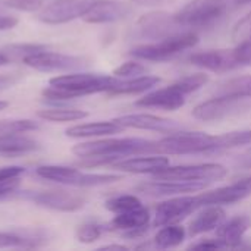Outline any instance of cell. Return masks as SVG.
<instances>
[{
    "instance_id": "1",
    "label": "cell",
    "mask_w": 251,
    "mask_h": 251,
    "mask_svg": "<svg viewBox=\"0 0 251 251\" xmlns=\"http://www.w3.org/2000/svg\"><path fill=\"white\" fill-rule=\"evenodd\" d=\"M72 153L85 159L82 166L112 165L118 159L134 154H151L157 151V141L144 138H103L85 141L74 146Z\"/></svg>"
},
{
    "instance_id": "2",
    "label": "cell",
    "mask_w": 251,
    "mask_h": 251,
    "mask_svg": "<svg viewBox=\"0 0 251 251\" xmlns=\"http://www.w3.org/2000/svg\"><path fill=\"white\" fill-rule=\"evenodd\" d=\"M118 76L68 72L66 75L54 76L49 81V87L43 90V96L50 100H72L97 93H109Z\"/></svg>"
},
{
    "instance_id": "3",
    "label": "cell",
    "mask_w": 251,
    "mask_h": 251,
    "mask_svg": "<svg viewBox=\"0 0 251 251\" xmlns=\"http://www.w3.org/2000/svg\"><path fill=\"white\" fill-rule=\"evenodd\" d=\"M209 82V76L206 74H193L182 76L181 79L175 81L174 84L159 88L154 91L147 93L141 99L135 101L140 107H151V109H160V110H176L182 107L187 101V97L206 85Z\"/></svg>"
},
{
    "instance_id": "4",
    "label": "cell",
    "mask_w": 251,
    "mask_h": 251,
    "mask_svg": "<svg viewBox=\"0 0 251 251\" xmlns=\"http://www.w3.org/2000/svg\"><path fill=\"white\" fill-rule=\"evenodd\" d=\"M234 0H191L175 13L184 29H203L218 22Z\"/></svg>"
},
{
    "instance_id": "5",
    "label": "cell",
    "mask_w": 251,
    "mask_h": 251,
    "mask_svg": "<svg viewBox=\"0 0 251 251\" xmlns=\"http://www.w3.org/2000/svg\"><path fill=\"white\" fill-rule=\"evenodd\" d=\"M157 151L165 154H207L218 153V135L204 132H172L157 141Z\"/></svg>"
},
{
    "instance_id": "6",
    "label": "cell",
    "mask_w": 251,
    "mask_h": 251,
    "mask_svg": "<svg viewBox=\"0 0 251 251\" xmlns=\"http://www.w3.org/2000/svg\"><path fill=\"white\" fill-rule=\"evenodd\" d=\"M35 174L47 181H53L69 187H81V188L107 185L122 179L121 175L87 174V172H81L79 169L71 166H62V165H43L35 169Z\"/></svg>"
},
{
    "instance_id": "7",
    "label": "cell",
    "mask_w": 251,
    "mask_h": 251,
    "mask_svg": "<svg viewBox=\"0 0 251 251\" xmlns=\"http://www.w3.org/2000/svg\"><path fill=\"white\" fill-rule=\"evenodd\" d=\"M197 43H199L197 32L182 31L175 35L162 38L160 41H156V43L137 46V47L131 49L129 54L132 57H137L141 60L162 62V60H168V59L194 47Z\"/></svg>"
},
{
    "instance_id": "8",
    "label": "cell",
    "mask_w": 251,
    "mask_h": 251,
    "mask_svg": "<svg viewBox=\"0 0 251 251\" xmlns=\"http://www.w3.org/2000/svg\"><path fill=\"white\" fill-rule=\"evenodd\" d=\"M22 63L38 72H75L84 69L88 65V60L81 56H72L57 51H50L47 47L32 51L24 57Z\"/></svg>"
},
{
    "instance_id": "9",
    "label": "cell",
    "mask_w": 251,
    "mask_h": 251,
    "mask_svg": "<svg viewBox=\"0 0 251 251\" xmlns=\"http://www.w3.org/2000/svg\"><path fill=\"white\" fill-rule=\"evenodd\" d=\"M228 175V169L219 163H201L185 166H166L165 169L153 175L154 179H175L188 182H206L212 184L221 181Z\"/></svg>"
},
{
    "instance_id": "10",
    "label": "cell",
    "mask_w": 251,
    "mask_h": 251,
    "mask_svg": "<svg viewBox=\"0 0 251 251\" xmlns=\"http://www.w3.org/2000/svg\"><path fill=\"white\" fill-rule=\"evenodd\" d=\"M24 200H28L40 207L72 213L78 212L85 206V197L66 190H43V191H24L21 194Z\"/></svg>"
},
{
    "instance_id": "11",
    "label": "cell",
    "mask_w": 251,
    "mask_h": 251,
    "mask_svg": "<svg viewBox=\"0 0 251 251\" xmlns=\"http://www.w3.org/2000/svg\"><path fill=\"white\" fill-rule=\"evenodd\" d=\"M249 109H251V99L215 96L210 100H206L197 104L193 109V116L199 121L212 122V121H221V119L238 115Z\"/></svg>"
},
{
    "instance_id": "12",
    "label": "cell",
    "mask_w": 251,
    "mask_h": 251,
    "mask_svg": "<svg viewBox=\"0 0 251 251\" xmlns=\"http://www.w3.org/2000/svg\"><path fill=\"white\" fill-rule=\"evenodd\" d=\"M137 34L149 40H162L178 32H182V25L178 22L175 13L168 12H150L143 15L135 24ZM187 31V29H184Z\"/></svg>"
},
{
    "instance_id": "13",
    "label": "cell",
    "mask_w": 251,
    "mask_h": 251,
    "mask_svg": "<svg viewBox=\"0 0 251 251\" xmlns=\"http://www.w3.org/2000/svg\"><path fill=\"white\" fill-rule=\"evenodd\" d=\"M94 0H53L43 6L38 12V19L47 25L68 24L74 19L82 18Z\"/></svg>"
},
{
    "instance_id": "14",
    "label": "cell",
    "mask_w": 251,
    "mask_h": 251,
    "mask_svg": "<svg viewBox=\"0 0 251 251\" xmlns=\"http://www.w3.org/2000/svg\"><path fill=\"white\" fill-rule=\"evenodd\" d=\"M196 210H199L196 196H181L162 201L156 207L153 225L165 226L171 224H178Z\"/></svg>"
},
{
    "instance_id": "15",
    "label": "cell",
    "mask_w": 251,
    "mask_h": 251,
    "mask_svg": "<svg viewBox=\"0 0 251 251\" xmlns=\"http://www.w3.org/2000/svg\"><path fill=\"white\" fill-rule=\"evenodd\" d=\"M132 7L119 0H94L82 19L87 24H112L128 18Z\"/></svg>"
},
{
    "instance_id": "16",
    "label": "cell",
    "mask_w": 251,
    "mask_h": 251,
    "mask_svg": "<svg viewBox=\"0 0 251 251\" xmlns=\"http://www.w3.org/2000/svg\"><path fill=\"white\" fill-rule=\"evenodd\" d=\"M209 184L206 182H188L175 179H154L151 182H144L137 187V191L150 197H169L187 193H196L204 190Z\"/></svg>"
},
{
    "instance_id": "17",
    "label": "cell",
    "mask_w": 251,
    "mask_h": 251,
    "mask_svg": "<svg viewBox=\"0 0 251 251\" xmlns=\"http://www.w3.org/2000/svg\"><path fill=\"white\" fill-rule=\"evenodd\" d=\"M124 128H134V129H146V131H157V132H178L182 131V125L172 119H166L162 116L150 115V113H132L119 116L115 119Z\"/></svg>"
},
{
    "instance_id": "18",
    "label": "cell",
    "mask_w": 251,
    "mask_h": 251,
    "mask_svg": "<svg viewBox=\"0 0 251 251\" xmlns=\"http://www.w3.org/2000/svg\"><path fill=\"white\" fill-rule=\"evenodd\" d=\"M150 212L144 206L124 212L119 215H115L112 222L107 225V229L110 231H121L125 237H138L143 232H146L149 224H150Z\"/></svg>"
},
{
    "instance_id": "19",
    "label": "cell",
    "mask_w": 251,
    "mask_h": 251,
    "mask_svg": "<svg viewBox=\"0 0 251 251\" xmlns=\"http://www.w3.org/2000/svg\"><path fill=\"white\" fill-rule=\"evenodd\" d=\"M251 194L250 188L241 185L240 182H235L228 187H222L213 191L201 193L196 196L199 209H203L206 206H222V204H232L237 201L244 200Z\"/></svg>"
},
{
    "instance_id": "20",
    "label": "cell",
    "mask_w": 251,
    "mask_h": 251,
    "mask_svg": "<svg viewBox=\"0 0 251 251\" xmlns=\"http://www.w3.org/2000/svg\"><path fill=\"white\" fill-rule=\"evenodd\" d=\"M113 169L126 172V174H151L165 169L169 166V159L165 156H141V157H131L125 160H116L110 165Z\"/></svg>"
},
{
    "instance_id": "21",
    "label": "cell",
    "mask_w": 251,
    "mask_h": 251,
    "mask_svg": "<svg viewBox=\"0 0 251 251\" xmlns=\"http://www.w3.org/2000/svg\"><path fill=\"white\" fill-rule=\"evenodd\" d=\"M40 149V143L25 132H7L0 134V156H22Z\"/></svg>"
},
{
    "instance_id": "22",
    "label": "cell",
    "mask_w": 251,
    "mask_h": 251,
    "mask_svg": "<svg viewBox=\"0 0 251 251\" xmlns=\"http://www.w3.org/2000/svg\"><path fill=\"white\" fill-rule=\"evenodd\" d=\"M225 210L221 206H206L203 210L190 222L188 225V235L197 237L213 229H218L225 221Z\"/></svg>"
},
{
    "instance_id": "23",
    "label": "cell",
    "mask_w": 251,
    "mask_h": 251,
    "mask_svg": "<svg viewBox=\"0 0 251 251\" xmlns=\"http://www.w3.org/2000/svg\"><path fill=\"white\" fill-rule=\"evenodd\" d=\"M124 129L125 128L113 119V121H100V122L74 125V126L68 128L65 131V134H66V137H71V138H94V137L113 135Z\"/></svg>"
},
{
    "instance_id": "24",
    "label": "cell",
    "mask_w": 251,
    "mask_h": 251,
    "mask_svg": "<svg viewBox=\"0 0 251 251\" xmlns=\"http://www.w3.org/2000/svg\"><path fill=\"white\" fill-rule=\"evenodd\" d=\"M250 228L251 219L249 216H235L218 228V238L222 240L226 249H237Z\"/></svg>"
},
{
    "instance_id": "25",
    "label": "cell",
    "mask_w": 251,
    "mask_h": 251,
    "mask_svg": "<svg viewBox=\"0 0 251 251\" xmlns=\"http://www.w3.org/2000/svg\"><path fill=\"white\" fill-rule=\"evenodd\" d=\"M159 82H160V78L151 76V75H140V76H134V78H122V79L118 78L107 94H110V96L141 94V93L151 90Z\"/></svg>"
},
{
    "instance_id": "26",
    "label": "cell",
    "mask_w": 251,
    "mask_h": 251,
    "mask_svg": "<svg viewBox=\"0 0 251 251\" xmlns=\"http://www.w3.org/2000/svg\"><path fill=\"white\" fill-rule=\"evenodd\" d=\"M215 96H231L240 99H251V75L228 78L216 85Z\"/></svg>"
},
{
    "instance_id": "27",
    "label": "cell",
    "mask_w": 251,
    "mask_h": 251,
    "mask_svg": "<svg viewBox=\"0 0 251 251\" xmlns=\"http://www.w3.org/2000/svg\"><path fill=\"white\" fill-rule=\"evenodd\" d=\"M187 237V231L184 226L176 224L165 225L154 237V244L157 249H174L184 243Z\"/></svg>"
},
{
    "instance_id": "28",
    "label": "cell",
    "mask_w": 251,
    "mask_h": 251,
    "mask_svg": "<svg viewBox=\"0 0 251 251\" xmlns=\"http://www.w3.org/2000/svg\"><path fill=\"white\" fill-rule=\"evenodd\" d=\"M37 116L49 122H74L88 116L85 110L69 109V107H50L37 112Z\"/></svg>"
},
{
    "instance_id": "29",
    "label": "cell",
    "mask_w": 251,
    "mask_h": 251,
    "mask_svg": "<svg viewBox=\"0 0 251 251\" xmlns=\"http://www.w3.org/2000/svg\"><path fill=\"white\" fill-rule=\"evenodd\" d=\"M46 46L41 44H10L0 47V66H6L16 60H24L25 56H28L32 51L41 50Z\"/></svg>"
},
{
    "instance_id": "30",
    "label": "cell",
    "mask_w": 251,
    "mask_h": 251,
    "mask_svg": "<svg viewBox=\"0 0 251 251\" xmlns=\"http://www.w3.org/2000/svg\"><path fill=\"white\" fill-rule=\"evenodd\" d=\"M40 246L41 238L18 232H0V249H37Z\"/></svg>"
},
{
    "instance_id": "31",
    "label": "cell",
    "mask_w": 251,
    "mask_h": 251,
    "mask_svg": "<svg viewBox=\"0 0 251 251\" xmlns=\"http://www.w3.org/2000/svg\"><path fill=\"white\" fill-rule=\"evenodd\" d=\"M104 206L113 215H119V213H124V212L138 209V207L143 206V203H141V200L138 197H135L132 194H124V196H116V197L109 199Z\"/></svg>"
},
{
    "instance_id": "32",
    "label": "cell",
    "mask_w": 251,
    "mask_h": 251,
    "mask_svg": "<svg viewBox=\"0 0 251 251\" xmlns=\"http://www.w3.org/2000/svg\"><path fill=\"white\" fill-rule=\"evenodd\" d=\"M218 144H219V151L241 147V146H249L251 144V129L232 131L218 135Z\"/></svg>"
},
{
    "instance_id": "33",
    "label": "cell",
    "mask_w": 251,
    "mask_h": 251,
    "mask_svg": "<svg viewBox=\"0 0 251 251\" xmlns=\"http://www.w3.org/2000/svg\"><path fill=\"white\" fill-rule=\"evenodd\" d=\"M106 231H107V226H104L99 222H94V221H88L78 226L76 240L82 244H91V243L97 241Z\"/></svg>"
},
{
    "instance_id": "34",
    "label": "cell",
    "mask_w": 251,
    "mask_h": 251,
    "mask_svg": "<svg viewBox=\"0 0 251 251\" xmlns=\"http://www.w3.org/2000/svg\"><path fill=\"white\" fill-rule=\"evenodd\" d=\"M38 129V124L29 119H9L0 121V134L7 132H29Z\"/></svg>"
},
{
    "instance_id": "35",
    "label": "cell",
    "mask_w": 251,
    "mask_h": 251,
    "mask_svg": "<svg viewBox=\"0 0 251 251\" xmlns=\"http://www.w3.org/2000/svg\"><path fill=\"white\" fill-rule=\"evenodd\" d=\"M146 72H147V68L135 60L125 62L116 69H113V75L118 78H134V76L146 75Z\"/></svg>"
},
{
    "instance_id": "36",
    "label": "cell",
    "mask_w": 251,
    "mask_h": 251,
    "mask_svg": "<svg viewBox=\"0 0 251 251\" xmlns=\"http://www.w3.org/2000/svg\"><path fill=\"white\" fill-rule=\"evenodd\" d=\"M3 3L13 10L19 12H40L44 6V0H3Z\"/></svg>"
},
{
    "instance_id": "37",
    "label": "cell",
    "mask_w": 251,
    "mask_h": 251,
    "mask_svg": "<svg viewBox=\"0 0 251 251\" xmlns=\"http://www.w3.org/2000/svg\"><path fill=\"white\" fill-rule=\"evenodd\" d=\"M232 40L235 43H241L251 40V12H249L243 19H240L232 29Z\"/></svg>"
},
{
    "instance_id": "38",
    "label": "cell",
    "mask_w": 251,
    "mask_h": 251,
    "mask_svg": "<svg viewBox=\"0 0 251 251\" xmlns=\"http://www.w3.org/2000/svg\"><path fill=\"white\" fill-rule=\"evenodd\" d=\"M18 18L9 12V7L0 0V31H7L12 29L18 25Z\"/></svg>"
},
{
    "instance_id": "39",
    "label": "cell",
    "mask_w": 251,
    "mask_h": 251,
    "mask_svg": "<svg viewBox=\"0 0 251 251\" xmlns=\"http://www.w3.org/2000/svg\"><path fill=\"white\" fill-rule=\"evenodd\" d=\"M19 185H21V178L0 179V199L15 194L18 191Z\"/></svg>"
},
{
    "instance_id": "40",
    "label": "cell",
    "mask_w": 251,
    "mask_h": 251,
    "mask_svg": "<svg viewBox=\"0 0 251 251\" xmlns=\"http://www.w3.org/2000/svg\"><path fill=\"white\" fill-rule=\"evenodd\" d=\"M190 249H196V250H216V249H226V247L222 243V240L216 238V240H201L200 243L191 244Z\"/></svg>"
},
{
    "instance_id": "41",
    "label": "cell",
    "mask_w": 251,
    "mask_h": 251,
    "mask_svg": "<svg viewBox=\"0 0 251 251\" xmlns=\"http://www.w3.org/2000/svg\"><path fill=\"white\" fill-rule=\"evenodd\" d=\"M25 174V168L22 166H3L0 168V179L21 178Z\"/></svg>"
},
{
    "instance_id": "42",
    "label": "cell",
    "mask_w": 251,
    "mask_h": 251,
    "mask_svg": "<svg viewBox=\"0 0 251 251\" xmlns=\"http://www.w3.org/2000/svg\"><path fill=\"white\" fill-rule=\"evenodd\" d=\"M19 74H0V90H6L19 81Z\"/></svg>"
},
{
    "instance_id": "43",
    "label": "cell",
    "mask_w": 251,
    "mask_h": 251,
    "mask_svg": "<svg viewBox=\"0 0 251 251\" xmlns=\"http://www.w3.org/2000/svg\"><path fill=\"white\" fill-rule=\"evenodd\" d=\"M134 3L140 4V6H153V4H157L160 3L162 0H132Z\"/></svg>"
},
{
    "instance_id": "44",
    "label": "cell",
    "mask_w": 251,
    "mask_h": 251,
    "mask_svg": "<svg viewBox=\"0 0 251 251\" xmlns=\"http://www.w3.org/2000/svg\"><path fill=\"white\" fill-rule=\"evenodd\" d=\"M128 247L121 246V244H109V246H103L100 247V250H126Z\"/></svg>"
},
{
    "instance_id": "45",
    "label": "cell",
    "mask_w": 251,
    "mask_h": 251,
    "mask_svg": "<svg viewBox=\"0 0 251 251\" xmlns=\"http://www.w3.org/2000/svg\"><path fill=\"white\" fill-rule=\"evenodd\" d=\"M241 185H244V187H247V188H250L251 190V176L250 178H244V179H241V181H238Z\"/></svg>"
},
{
    "instance_id": "46",
    "label": "cell",
    "mask_w": 251,
    "mask_h": 251,
    "mask_svg": "<svg viewBox=\"0 0 251 251\" xmlns=\"http://www.w3.org/2000/svg\"><path fill=\"white\" fill-rule=\"evenodd\" d=\"M251 0H234V4H246V3H250Z\"/></svg>"
},
{
    "instance_id": "47",
    "label": "cell",
    "mask_w": 251,
    "mask_h": 251,
    "mask_svg": "<svg viewBox=\"0 0 251 251\" xmlns=\"http://www.w3.org/2000/svg\"><path fill=\"white\" fill-rule=\"evenodd\" d=\"M6 107H7V103L3 101V100H0V110H3V109H6Z\"/></svg>"
}]
</instances>
